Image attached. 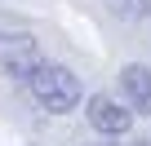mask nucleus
<instances>
[{
	"mask_svg": "<svg viewBox=\"0 0 151 146\" xmlns=\"http://www.w3.org/2000/svg\"><path fill=\"white\" fill-rule=\"evenodd\" d=\"M27 89H31V98L49 115H67L71 106H80V98H85L80 75H76L71 66H62V62H40L31 75H27Z\"/></svg>",
	"mask_w": 151,
	"mask_h": 146,
	"instance_id": "f257e3e1",
	"label": "nucleus"
},
{
	"mask_svg": "<svg viewBox=\"0 0 151 146\" xmlns=\"http://www.w3.org/2000/svg\"><path fill=\"white\" fill-rule=\"evenodd\" d=\"M40 62H45L40 58V44L27 31H0V75H5V80H22L27 84V75Z\"/></svg>",
	"mask_w": 151,
	"mask_h": 146,
	"instance_id": "f03ea898",
	"label": "nucleus"
},
{
	"mask_svg": "<svg viewBox=\"0 0 151 146\" xmlns=\"http://www.w3.org/2000/svg\"><path fill=\"white\" fill-rule=\"evenodd\" d=\"M85 115H89V124H93L102 137H124V133L133 128V106H120V102L107 98V93H93V98L85 102Z\"/></svg>",
	"mask_w": 151,
	"mask_h": 146,
	"instance_id": "7ed1b4c3",
	"label": "nucleus"
},
{
	"mask_svg": "<svg viewBox=\"0 0 151 146\" xmlns=\"http://www.w3.org/2000/svg\"><path fill=\"white\" fill-rule=\"evenodd\" d=\"M120 93L133 106V115H151V66H142V62L120 66Z\"/></svg>",
	"mask_w": 151,
	"mask_h": 146,
	"instance_id": "20e7f679",
	"label": "nucleus"
},
{
	"mask_svg": "<svg viewBox=\"0 0 151 146\" xmlns=\"http://www.w3.org/2000/svg\"><path fill=\"white\" fill-rule=\"evenodd\" d=\"M80 146H116V137H107V142H80Z\"/></svg>",
	"mask_w": 151,
	"mask_h": 146,
	"instance_id": "39448f33",
	"label": "nucleus"
},
{
	"mask_svg": "<svg viewBox=\"0 0 151 146\" xmlns=\"http://www.w3.org/2000/svg\"><path fill=\"white\" fill-rule=\"evenodd\" d=\"M142 9H147V14H151V0H142Z\"/></svg>",
	"mask_w": 151,
	"mask_h": 146,
	"instance_id": "423d86ee",
	"label": "nucleus"
}]
</instances>
